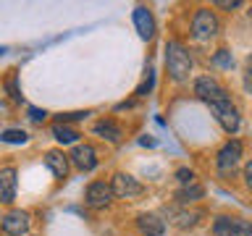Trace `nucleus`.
Masks as SVG:
<instances>
[{"label": "nucleus", "mask_w": 252, "mask_h": 236, "mask_svg": "<svg viewBox=\"0 0 252 236\" xmlns=\"http://www.w3.org/2000/svg\"><path fill=\"white\" fill-rule=\"evenodd\" d=\"M165 66H168V74L176 79V82H184L192 71V58H189L187 47L181 42H168L165 45Z\"/></svg>", "instance_id": "1"}, {"label": "nucleus", "mask_w": 252, "mask_h": 236, "mask_svg": "<svg viewBox=\"0 0 252 236\" xmlns=\"http://www.w3.org/2000/svg\"><path fill=\"white\" fill-rule=\"evenodd\" d=\"M210 110H213V116H216V121L223 126L228 134H236V131H239L242 118H239V110H236V105L231 102V97L210 102Z\"/></svg>", "instance_id": "2"}, {"label": "nucleus", "mask_w": 252, "mask_h": 236, "mask_svg": "<svg viewBox=\"0 0 252 236\" xmlns=\"http://www.w3.org/2000/svg\"><path fill=\"white\" fill-rule=\"evenodd\" d=\"M110 192H113V197H121V200H134V197L145 192V186L129 173H116L113 181H110Z\"/></svg>", "instance_id": "3"}, {"label": "nucleus", "mask_w": 252, "mask_h": 236, "mask_svg": "<svg viewBox=\"0 0 252 236\" xmlns=\"http://www.w3.org/2000/svg\"><path fill=\"white\" fill-rule=\"evenodd\" d=\"M192 31H194L197 39L216 37L218 34V19H216V13L208 11V8H200V11L194 13V19H192Z\"/></svg>", "instance_id": "4"}, {"label": "nucleus", "mask_w": 252, "mask_h": 236, "mask_svg": "<svg viewBox=\"0 0 252 236\" xmlns=\"http://www.w3.org/2000/svg\"><path fill=\"white\" fill-rule=\"evenodd\" d=\"M250 223L244 218H231V215H220L213 223V234L216 236H250Z\"/></svg>", "instance_id": "5"}, {"label": "nucleus", "mask_w": 252, "mask_h": 236, "mask_svg": "<svg viewBox=\"0 0 252 236\" xmlns=\"http://www.w3.org/2000/svg\"><path fill=\"white\" fill-rule=\"evenodd\" d=\"M194 94L200 100H205L208 105H210V102H216V100H226L228 97V92L213 76H200V79H197V82H194Z\"/></svg>", "instance_id": "6"}, {"label": "nucleus", "mask_w": 252, "mask_h": 236, "mask_svg": "<svg viewBox=\"0 0 252 236\" xmlns=\"http://www.w3.org/2000/svg\"><path fill=\"white\" fill-rule=\"evenodd\" d=\"M84 202L90 205V207H94V210L108 207V205L113 202V192H110V184H105V181H92V184L87 186Z\"/></svg>", "instance_id": "7"}, {"label": "nucleus", "mask_w": 252, "mask_h": 236, "mask_svg": "<svg viewBox=\"0 0 252 236\" xmlns=\"http://www.w3.org/2000/svg\"><path fill=\"white\" fill-rule=\"evenodd\" d=\"M242 160V142L239 139H228L223 147L218 149V155H216V163H218V168L220 171H231L236 168Z\"/></svg>", "instance_id": "8"}, {"label": "nucleus", "mask_w": 252, "mask_h": 236, "mask_svg": "<svg viewBox=\"0 0 252 236\" xmlns=\"http://www.w3.org/2000/svg\"><path fill=\"white\" fill-rule=\"evenodd\" d=\"M68 163H74L79 171H92L97 165V152L92 145H76L74 152L68 155Z\"/></svg>", "instance_id": "9"}, {"label": "nucleus", "mask_w": 252, "mask_h": 236, "mask_svg": "<svg viewBox=\"0 0 252 236\" xmlns=\"http://www.w3.org/2000/svg\"><path fill=\"white\" fill-rule=\"evenodd\" d=\"M3 231H5L8 236H21V234H27V231H29V212H24V210L8 212V215L3 218Z\"/></svg>", "instance_id": "10"}, {"label": "nucleus", "mask_w": 252, "mask_h": 236, "mask_svg": "<svg viewBox=\"0 0 252 236\" xmlns=\"http://www.w3.org/2000/svg\"><path fill=\"white\" fill-rule=\"evenodd\" d=\"M134 27H137L142 39H153V34H155V19H153V13H150L145 5L134 8Z\"/></svg>", "instance_id": "11"}, {"label": "nucleus", "mask_w": 252, "mask_h": 236, "mask_svg": "<svg viewBox=\"0 0 252 236\" xmlns=\"http://www.w3.org/2000/svg\"><path fill=\"white\" fill-rule=\"evenodd\" d=\"M137 228L145 236H163L165 220H160V215H155V212H142L137 218Z\"/></svg>", "instance_id": "12"}, {"label": "nucleus", "mask_w": 252, "mask_h": 236, "mask_svg": "<svg viewBox=\"0 0 252 236\" xmlns=\"http://www.w3.org/2000/svg\"><path fill=\"white\" fill-rule=\"evenodd\" d=\"M45 165L55 178H66L68 176V155L58 152V149H50V152L45 155Z\"/></svg>", "instance_id": "13"}, {"label": "nucleus", "mask_w": 252, "mask_h": 236, "mask_svg": "<svg viewBox=\"0 0 252 236\" xmlns=\"http://www.w3.org/2000/svg\"><path fill=\"white\" fill-rule=\"evenodd\" d=\"M16 200V168H0V202Z\"/></svg>", "instance_id": "14"}, {"label": "nucleus", "mask_w": 252, "mask_h": 236, "mask_svg": "<svg viewBox=\"0 0 252 236\" xmlns=\"http://www.w3.org/2000/svg\"><path fill=\"white\" fill-rule=\"evenodd\" d=\"M94 134L108 142H118L121 139V126H118L116 121H110V118H102V121L94 123Z\"/></svg>", "instance_id": "15"}, {"label": "nucleus", "mask_w": 252, "mask_h": 236, "mask_svg": "<svg viewBox=\"0 0 252 236\" xmlns=\"http://www.w3.org/2000/svg\"><path fill=\"white\" fill-rule=\"evenodd\" d=\"M202 194H205V189L197 184V181H192V184L181 186L179 192H176V202H181V205H192V202H197V200H202Z\"/></svg>", "instance_id": "16"}, {"label": "nucleus", "mask_w": 252, "mask_h": 236, "mask_svg": "<svg viewBox=\"0 0 252 236\" xmlns=\"http://www.w3.org/2000/svg\"><path fill=\"white\" fill-rule=\"evenodd\" d=\"M53 137L61 142V145H71V142L79 139V131H74L71 126H63V123H53Z\"/></svg>", "instance_id": "17"}, {"label": "nucleus", "mask_w": 252, "mask_h": 236, "mask_svg": "<svg viewBox=\"0 0 252 236\" xmlns=\"http://www.w3.org/2000/svg\"><path fill=\"white\" fill-rule=\"evenodd\" d=\"M200 218H202V212H200V210H192V212H179L173 223H176L179 228H192V226H197V220H200Z\"/></svg>", "instance_id": "18"}, {"label": "nucleus", "mask_w": 252, "mask_h": 236, "mask_svg": "<svg viewBox=\"0 0 252 236\" xmlns=\"http://www.w3.org/2000/svg\"><path fill=\"white\" fill-rule=\"evenodd\" d=\"M0 139L3 142H11V145H24L27 142V131H21V129H8L0 134Z\"/></svg>", "instance_id": "19"}, {"label": "nucleus", "mask_w": 252, "mask_h": 236, "mask_svg": "<svg viewBox=\"0 0 252 236\" xmlns=\"http://www.w3.org/2000/svg\"><path fill=\"white\" fill-rule=\"evenodd\" d=\"M216 66H220V68H231V66H234L231 53H228V50H218V53H216Z\"/></svg>", "instance_id": "20"}, {"label": "nucleus", "mask_w": 252, "mask_h": 236, "mask_svg": "<svg viewBox=\"0 0 252 236\" xmlns=\"http://www.w3.org/2000/svg\"><path fill=\"white\" fill-rule=\"evenodd\" d=\"M90 113H87V110H76V113H61L58 116V121L55 123H63V126H68V121H79V118H87Z\"/></svg>", "instance_id": "21"}, {"label": "nucleus", "mask_w": 252, "mask_h": 236, "mask_svg": "<svg viewBox=\"0 0 252 236\" xmlns=\"http://www.w3.org/2000/svg\"><path fill=\"white\" fill-rule=\"evenodd\" d=\"M5 87H8V92H11V97H13V100H21L19 84H16V74H11V76H8V82H5Z\"/></svg>", "instance_id": "22"}, {"label": "nucleus", "mask_w": 252, "mask_h": 236, "mask_svg": "<svg viewBox=\"0 0 252 236\" xmlns=\"http://www.w3.org/2000/svg\"><path fill=\"white\" fill-rule=\"evenodd\" d=\"M176 178L181 181V186H187V184H192V181H194V173L189 171V168H179L176 171Z\"/></svg>", "instance_id": "23"}, {"label": "nucleus", "mask_w": 252, "mask_h": 236, "mask_svg": "<svg viewBox=\"0 0 252 236\" xmlns=\"http://www.w3.org/2000/svg\"><path fill=\"white\" fill-rule=\"evenodd\" d=\"M216 5L218 8H226V11H234V8H239L242 3H239V0H218Z\"/></svg>", "instance_id": "24"}, {"label": "nucleus", "mask_w": 252, "mask_h": 236, "mask_svg": "<svg viewBox=\"0 0 252 236\" xmlns=\"http://www.w3.org/2000/svg\"><path fill=\"white\" fill-rule=\"evenodd\" d=\"M45 110H39V108H29V118L32 121H45Z\"/></svg>", "instance_id": "25"}, {"label": "nucleus", "mask_w": 252, "mask_h": 236, "mask_svg": "<svg viewBox=\"0 0 252 236\" xmlns=\"http://www.w3.org/2000/svg\"><path fill=\"white\" fill-rule=\"evenodd\" d=\"M3 53H5V47H0V55H3Z\"/></svg>", "instance_id": "26"}]
</instances>
